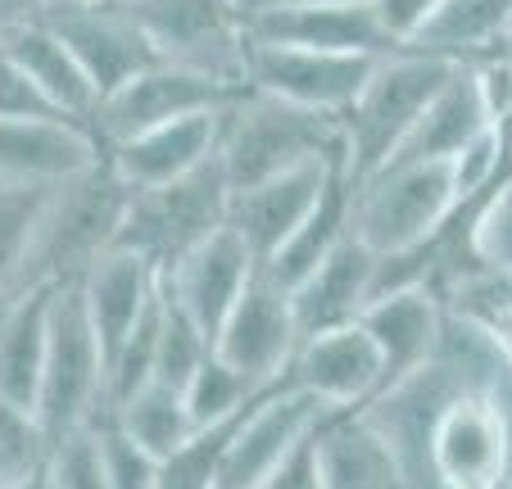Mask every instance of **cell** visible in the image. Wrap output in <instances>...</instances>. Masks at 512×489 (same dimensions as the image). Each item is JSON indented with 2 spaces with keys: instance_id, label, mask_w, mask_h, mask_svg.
Returning <instances> with one entry per match:
<instances>
[{
  "instance_id": "6da1fadb",
  "label": "cell",
  "mask_w": 512,
  "mask_h": 489,
  "mask_svg": "<svg viewBox=\"0 0 512 489\" xmlns=\"http://www.w3.org/2000/svg\"><path fill=\"white\" fill-rule=\"evenodd\" d=\"M127 204H132V186L114 173L109 159L50 186L14 290L59 286V281L82 277L100 254L118 245Z\"/></svg>"
},
{
  "instance_id": "7a4b0ae2",
  "label": "cell",
  "mask_w": 512,
  "mask_h": 489,
  "mask_svg": "<svg viewBox=\"0 0 512 489\" xmlns=\"http://www.w3.org/2000/svg\"><path fill=\"white\" fill-rule=\"evenodd\" d=\"M345 154V127L336 114H318L309 105L268 96L245 82L241 96L223 105L218 123V159L232 186H250L300 168L313 159Z\"/></svg>"
},
{
  "instance_id": "3957f363",
  "label": "cell",
  "mask_w": 512,
  "mask_h": 489,
  "mask_svg": "<svg viewBox=\"0 0 512 489\" xmlns=\"http://www.w3.org/2000/svg\"><path fill=\"white\" fill-rule=\"evenodd\" d=\"M454 68L458 59L422 55V50H408V46L377 59L363 91L340 114V127H345V168L354 182L395 159L404 136L413 132V123L435 100V91L454 77Z\"/></svg>"
},
{
  "instance_id": "277c9868",
  "label": "cell",
  "mask_w": 512,
  "mask_h": 489,
  "mask_svg": "<svg viewBox=\"0 0 512 489\" xmlns=\"http://www.w3.org/2000/svg\"><path fill=\"white\" fill-rule=\"evenodd\" d=\"M458 209L454 159H390L354 182L349 227L372 254H390L440 236Z\"/></svg>"
},
{
  "instance_id": "5b68a950",
  "label": "cell",
  "mask_w": 512,
  "mask_h": 489,
  "mask_svg": "<svg viewBox=\"0 0 512 489\" xmlns=\"http://www.w3.org/2000/svg\"><path fill=\"white\" fill-rule=\"evenodd\" d=\"M105 408V349H100L96 322H91L82 281H59L50 304V349L41 372L37 417L46 440L91 422Z\"/></svg>"
},
{
  "instance_id": "8992f818",
  "label": "cell",
  "mask_w": 512,
  "mask_h": 489,
  "mask_svg": "<svg viewBox=\"0 0 512 489\" xmlns=\"http://www.w3.org/2000/svg\"><path fill=\"white\" fill-rule=\"evenodd\" d=\"M227 204H232V182L223 173V159H209L177 182L132 191L118 245L145 254L159 272H168L186 250L223 227Z\"/></svg>"
},
{
  "instance_id": "52a82bcc",
  "label": "cell",
  "mask_w": 512,
  "mask_h": 489,
  "mask_svg": "<svg viewBox=\"0 0 512 489\" xmlns=\"http://www.w3.org/2000/svg\"><path fill=\"white\" fill-rule=\"evenodd\" d=\"M127 10L141 19L164 59L245 87L250 28L241 0H132Z\"/></svg>"
},
{
  "instance_id": "ba28073f",
  "label": "cell",
  "mask_w": 512,
  "mask_h": 489,
  "mask_svg": "<svg viewBox=\"0 0 512 489\" xmlns=\"http://www.w3.org/2000/svg\"><path fill=\"white\" fill-rule=\"evenodd\" d=\"M431 471L445 489H494L512 471V417L494 385L458 390L435 417Z\"/></svg>"
},
{
  "instance_id": "9c48e42d",
  "label": "cell",
  "mask_w": 512,
  "mask_h": 489,
  "mask_svg": "<svg viewBox=\"0 0 512 489\" xmlns=\"http://www.w3.org/2000/svg\"><path fill=\"white\" fill-rule=\"evenodd\" d=\"M241 96V87L232 82H218V77L200 73V68L173 64V59H159V64L141 68L136 77H127L123 87H114L96 109V136L105 145H118L136 132H150L159 123H173L182 114H200V109H223Z\"/></svg>"
},
{
  "instance_id": "30bf717a",
  "label": "cell",
  "mask_w": 512,
  "mask_h": 489,
  "mask_svg": "<svg viewBox=\"0 0 512 489\" xmlns=\"http://www.w3.org/2000/svg\"><path fill=\"white\" fill-rule=\"evenodd\" d=\"M381 55H345V50H309L286 46V41H259L250 37L245 50V82L268 96L309 105L318 114H345L349 100L363 91L368 73Z\"/></svg>"
},
{
  "instance_id": "8fae6325",
  "label": "cell",
  "mask_w": 512,
  "mask_h": 489,
  "mask_svg": "<svg viewBox=\"0 0 512 489\" xmlns=\"http://www.w3.org/2000/svg\"><path fill=\"white\" fill-rule=\"evenodd\" d=\"M213 349L254 381L286 376L290 358L300 349V322H295L290 286H281L268 268L254 272V281L241 290V299L227 308V317L213 331Z\"/></svg>"
},
{
  "instance_id": "7c38bea8",
  "label": "cell",
  "mask_w": 512,
  "mask_h": 489,
  "mask_svg": "<svg viewBox=\"0 0 512 489\" xmlns=\"http://www.w3.org/2000/svg\"><path fill=\"white\" fill-rule=\"evenodd\" d=\"M286 381L318 394L327 408H363L386 385V354H381L377 336L354 317V322L300 336Z\"/></svg>"
},
{
  "instance_id": "4fadbf2b",
  "label": "cell",
  "mask_w": 512,
  "mask_h": 489,
  "mask_svg": "<svg viewBox=\"0 0 512 489\" xmlns=\"http://www.w3.org/2000/svg\"><path fill=\"white\" fill-rule=\"evenodd\" d=\"M327 403L318 394L290 385L286 376H277L272 385H263L259 399L245 408L241 431H236L232 449L223 458V471H218V485L213 489H263L286 449L309 431L322 417Z\"/></svg>"
},
{
  "instance_id": "5bb4252c",
  "label": "cell",
  "mask_w": 512,
  "mask_h": 489,
  "mask_svg": "<svg viewBox=\"0 0 512 489\" xmlns=\"http://www.w3.org/2000/svg\"><path fill=\"white\" fill-rule=\"evenodd\" d=\"M46 23L73 46V55L82 59V68L91 73L100 100L114 87H123L127 77H136L141 68L159 64V50L150 41V32L141 28L127 5H109V0H78V5H55L46 10Z\"/></svg>"
},
{
  "instance_id": "9a60e30c",
  "label": "cell",
  "mask_w": 512,
  "mask_h": 489,
  "mask_svg": "<svg viewBox=\"0 0 512 489\" xmlns=\"http://www.w3.org/2000/svg\"><path fill=\"white\" fill-rule=\"evenodd\" d=\"M105 159V141L91 123L64 114L0 118V182L5 186H59Z\"/></svg>"
},
{
  "instance_id": "2e32d148",
  "label": "cell",
  "mask_w": 512,
  "mask_h": 489,
  "mask_svg": "<svg viewBox=\"0 0 512 489\" xmlns=\"http://www.w3.org/2000/svg\"><path fill=\"white\" fill-rule=\"evenodd\" d=\"M245 28L259 41H286V46L309 50H345V55H390V50H399L372 0L259 5V10L245 14Z\"/></svg>"
},
{
  "instance_id": "e0dca14e",
  "label": "cell",
  "mask_w": 512,
  "mask_h": 489,
  "mask_svg": "<svg viewBox=\"0 0 512 489\" xmlns=\"http://www.w3.org/2000/svg\"><path fill=\"white\" fill-rule=\"evenodd\" d=\"M358 322L377 336L381 354H386V385H381V390H390V385H399L404 376L422 372L426 363L440 358L454 317H449V304H445V295H440V286L422 281V286H404V290L377 295L358 313Z\"/></svg>"
},
{
  "instance_id": "ac0fdd59",
  "label": "cell",
  "mask_w": 512,
  "mask_h": 489,
  "mask_svg": "<svg viewBox=\"0 0 512 489\" xmlns=\"http://www.w3.org/2000/svg\"><path fill=\"white\" fill-rule=\"evenodd\" d=\"M345 159V154H331V159H313L300 168H286L277 177H263L250 186H232V204H227V222L245 236L259 263H268L272 254L286 245L300 222L309 218V209L318 204L322 186H327L331 168Z\"/></svg>"
},
{
  "instance_id": "d6986e66",
  "label": "cell",
  "mask_w": 512,
  "mask_h": 489,
  "mask_svg": "<svg viewBox=\"0 0 512 489\" xmlns=\"http://www.w3.org/2000/svg\"><path fill=\"white\" fill-rule=\"evenodd\" d=\"M259 268L263 263H259V254L245 245V236L232 222H223L213 236H204L195 250H186L182 259L164 272V286L213 336L218 322L227 317V308L241 299V290L250 286Z\"/></svg>"
},
{
  "instance_id": "ffe728a7",
  "label": "cell",
  "mask_w": 512,
  "mask_h": 489,
  "mask_svg": "<svg viewBox=\"0 0 512 489\" xmlns=\"http://www.w3.org/2000/svg\"><path fill=\"white\" fill-rule=\"evenodd\" d=\"M218 123H223V109L182 114L173 123H159L150 132H136L118 145H105V159L114 163V173L132 191L177 182V177L204 168L209 159H218Z\"/></svg>"
},
{
  "instance_id": "44dd1931",
  "label": "cell",
  "mask_w": 512,
  "mask_h": 489,
  "mask_svg": "<svg viewBox=\"0 0 512 489\" xmlns=\"http://www.w3.org/2000/svg\"><path fill=\"white\" fill-rule=\"evenodd\" d=\"M318 485L322 489H395L408 485L395 449L363 408H327L318 417Z\"/></svg>"
},
{
  "instance_id": "7402d4cb",
  "label": "cell",
  "mask_w": 512,
  "mask_h": 489,
  "mask_svg": "<svg viewBox=\"0 0 512 489\" xmlns=\"http://www.w3.org/2000/svg\"><path fill=\"white\" fill-rule=\"evenodd\" d=\"M372 263H377V254L349 231L327 259H318L295 286H290V304H295L300 336L327 331V326H340V322H354V317L368 308Z\"/></svg>"
},
{
  "instance_id": "603a6c76",
  "label": "cell",
  "mask_w": 512,
  "mask_h": 489,
  "mask_svg": "<svg viewBox=\"0 0 512 489\" xmlns=\"http://www.w3.org/2000/svg\"><path fill=\"white\" fill-rule=\"evenodd\" d=\"M159 277H164V272L145 259V254L127 250V245L105 250L78 277L82 295H87V308H91V322H96L100 349H105V372H109L114 349L123 345V336L136 326V317L150 308V299H155V290H159Z\"/></svg>"
},
{
  "instance_id": "cb8c5ba5",
  "label": "cell",
  "mask_w": 512,
  "mask_h": 489,
  "mask_svg": "<svg viewBox=\"0 0 512 489\" xmlns=\"http://www.w3.org/2000/svg\"><path fill=\"white\" fill-rule=\"evenodd\" d=\"M494 127V109L490 96L481 87V73H476L467 59H458L454 77L435 91V100L422 109V118L413 123V132L404 136V145L395 150V159H458L467 145L481 132Z\"/></svg>"
},
{
  "instance_id": "d4e9b609",
  "label": "cell",
  "mask_w": 512,
  "mask_h": 489,
  "mask_svg": "<svg viewBox=\"0 0 512 489\" xmlns=\"http://www.w3.org/2000/svg\"><path fill=\"white\" fill-rule=\"evenodd\" d=\"M10 55L23 64V73L37 82V91L59 109L64 118H78V123H96V109H100V91L91 82V73L82 68V59L73 55L64 37L46 23V14L23 28H14L5 37Z\"/></svg>"
},
{
  "instance_id": "484cf974",
  "label": "cell",
  "mask_w": 512,
  "mask_h": 489,
  "mask_svg": "<svg viewBox=\"0 0 512 489\" xmlns=\"http://www.w3.org/2000/svg\"><path fill=\"white\" fill-rule=\"evenodd\" d=\"M50 304H55V286H28L14 290L10 308L0 313V394L32 413H37L50 349Z\"/></svg>"
},
{
  "instance_id": "4316f807",
  "label": "cell",
  "mask_w": 512,
  "mask_h": 489,
  "mask_svg": "<svg viewBox=\"0 0 512 489\" xmlns=\"http://www.w3.org/2000/svg\"><path fill=\"white\" fill-rule=\"evenodd\" d=\"M512 41V0H440L408 37V50L440 59H476Z\"/></svg>"
},
{
  "instance_id": "83f0119b",
  "label": "cell",
  "mask_w": 512,
  "mask_h": 489,
  "mask_svg": "<svg viewBox=\"0 0 512 489\" xmlns=\"http://www.w3.org/2000/svg\"><path fill=\"white\" fill-rule=\"evenodd\" d=\"M349 213H354V177H349L345 159H340L336 168H331L327 186H322L318 204H313L309 218L300 222V231H295V236H290L286 245H281V250L263 263V268H268L281 286H295V281H300L313 263L327 259L340 240L354 231V227H349Z\"/></svg>"
},
{
  "instance_id": "f1b7e54d",
  "label": "cell",
  "mask_w": 512,
  "mask_h": 489,
  "mask_svg": "<svg viewBox=\"0 0 512 489\" xmlns=\"http://www.w3.org/2000/svg\"><path fill=\"white\" fill-rule=\"evenodd\" d=\"M114 413L159 462L182 449L186 435L195 431V417H191V403H186L182 385H168V381H145L136 394L114 403Z\"/></svg>"
},
{
  "instance_id": "f546056e",
  "label": "cell",
  "mask_w": 512,
  "mask_h": 489,
  "mask_svg": "<svg viewBox=\"0 0 512 489\" xmlns=\"http://www.w3.org/2000/svg\"><path fill=\"white\" fill-rule=\"evenodd\" d=\"M46 453H50V440L41 417L0 394V489L41 485Z\"/></svg>"
},
{
  "instance_id": "4dcf8cb0",
  "label": "cell",
  "mask_w": 512,
  "mask_h": 489,
  "mask_svg": "<svg viewBox=\"0 0 512 489\" xmlns=\"http://www.w3.org/2000/svg\"><path fill=\"white\" fill-rule=\"evenodd\" d=\"M263 385L268 381H254V376H245L241 367L227 363L218 349H209L204 363L191 372V381L182 385V394H186V403H191L195 426H204V422H223V417L241 413Z\"/></svg>"
},
{
  "instance_id": "1f68e13d",
  "label": "cell",
  "mask_w": 512,
  "mask_h": 489,
  "mask_svg": "<svg viewBox=\"0 0 512 489\" xmlns=\"http://www.w3.org/2000/svg\"><path fill=\"white\" fill-rule=\"evenodd\" d=\"M91 426H96V435H100L109 489H159V467H164V462L118 422L114 408H100V413L91 417Z\"/></svg>"
},
{
  "instance_id": "d6a6232c",
  "label": "cell",
  "mask_w": 512,
  "mask_h": 489,
  "mask_svg": "<svg viewBox=\"0 0 512 489\" xmlns=\"http://www.w3.org/2000/svg\"><path fill=\"white\" fill-rule=\"evenodd\" d=\"M449 227L485 268L512 272V177L494 186V195L472 218H449Z\"/></svg>"
},
{
  "instance_id": "836d02e7",
  "label": "cell",
  "mask_w": 512,
  "mask_h": 489,
  "mask_svg": "<svg viewBox=\"0 0 512 489\" xmlns=\"http://www.w3.org/2000/svg\"><path fill=\"white\" fill-rule=\"evenodd\" d=\"M41 485H50V489H109L105 453H100L96 426L82 422V426H73V431H64V435L50 440Z\"/></svg>"
},
{
  "instance_id": "e575fe53",
  "label": "cell",
  "mask_w": 512,
  "mask_h": 489,
  "mask_svg": "<svg viewBox=\"0 0 512 489\" xmlns=\"http://www.w3.org/2000/svg\"><path fill=\"white\" fill-rule=\"evenodd\" d=\"M50 186H5L0 182V290H14L19 268L28 259L32 231H37L41 204H46Z\"/></svg>"
},
{
  "instance_id": "d590c367",
  "label": "cell",
  "mask_w": 512,
  "mask_h": 489,
  "mask_svg": "<svg viewBox=\"0 0 512 489\" xmlns=\"http://www.w3.org/2000/svg\"><path fill=\"white\" fill-rule=\"evenodd\" d=\"M213 349V336L168 295L164 286V336H159V367H155V381L168 385H186L191 372L204 363V354Z\"/></svg>"
},
{
  "instance_id": "8d00e7d4",
  "label": "cell",
  "mask_w": 512,
  "mask_h": 489,
  "mask_svg": "<svg viewBox=\"0 0 512 489\" xmlns=\"http://www.w3.org/2000/svg\"><path fill=\"white\" fill-rule=\"evenodd\" d=\"M28 114H59L46 96L37 91L23 64L10 55L5 37H0V118H28Z\"/></svg>"
},
{
  "instance_id": "74e56055",
  "label": "cell",
  "mask_w": 512,
  "mask_h": 489,
  "mask_svg": "<svg viewBox=\"0 0 512 489\" xmlns=\"http://www.w3.org/2000/svg\"><path fill=\"white\" fill-rule=\"evenodd\" d=\"M327 413V408H322ZM263 489H322L318 485V422L286 449V458L272 467L268 485Z\"/></svg>"
},
{
  "instance_id": "f35d334b",
  "label": "cell",
  "mask_w": 512,
  "mask_h": 489,
  "mask_svg": "<svg viewBox=\"0 0 512 489\" xmlns=\"http://www.w3.org/2000/svg\"><path fill=\"white\" fill-rule=\"evenodd\" d=\"M372 5H377L386 32L395 37V46H408V37H413V32L431 19L440 0H372Z\"/></svg>"
},
{
  "instance_id": "ab89813d",
  "label": "cell",
  "mask_w": 512,
  "mask_h": 489,
  "mask_svg": "<svg viewBox=\"0 0 512 489\" xmlns=\"http://www.w3.org/2000/svg\"><path fill=\"white\" fill-rule=\"evenodd\" d=\"M41 14H46V5H41V0H0V37H10L14 28L41 19Z\"/></svg>"
},
{
  "instance_id": "60d3db41",
  "label": "cell",
  "mask_w": 512,
  "mask_h": 489,
  "mask_svg": "<svg viewBox=\"0 0 512 489\" xmlns=\"http://www.w3.org/2000/svg\"><path fill=\"white\" fill-rule=\"evenodd\" d=\"M259 5H331V0H254V10Z\"/></svg>"
},
{
  "instance_id": "b9f144b4",
  "label": "cell",
  "mask_w": 512,
  "mask_h": 489,
  "mask_svg": "<svg viewBox=\"0 0 512 489\" xmlns=\"http://www.w3.org/2000/svg\"><path fill=\"white\" fill-rule=\"evenodd\" d=\"M41 5H46V10H55V5H78V0H41Z\"/></svg>"
},
{
  "instance_id": "7bdbcfd3",
  "label": "cell",
  "mask_w": 512,
  "mask_h": 489,
  "mask_svg": "<svg viewBox=\"0 0 512 489\" xmlns=\"http://www.w3.org/2000/svg\"><path fill=\"white\" fill-rule=\"evenodd\" d=\"M10 295H14V290H0V313H5V308H10Z\"/></svg>"
},
{
  "instance_id": "ee69618b",
  "label": "cell",
  "mask_w": 512,
  "mask_h": 489,
  "mask_svg": "<svg viewBox=\"0 0 512 489\" xmlns=\"http://www.w3.org/2000/svg\"><path fill=\"white\" fill-rule=\"evenodd\" d=\"M241 5H245V14H250V10H254V0H241Z\"/></svg>"
},
{
  "instance_id": "f6af8a7d",
  "label": "cell",
  "mask_w": 512,
  "mask_h": 489,
  "mask_svg": "<svg viewBox=\"0 0 512 489\" xmlns=\"http://www.w3.org/2000/svg\"><path fill=\"white\" fill-rule=\"evenodd\" d=\"M109 5H132V0H109Z\"/></svg>"
},
{
  "instance_id": "bcb514c9",
  "label": "cell",
  "mask_w": 512,
  "mask_h": 489,
  "mask_svg": "<svg viewBox=\"0 0 512 489\" xmlns=\"http://www.w3.org/2000/svg\"><path fill=\"white\" fill-rule=\"evenodd\" d=\"M508 480H512V471H508Z\"/></svg>"
}]
</instances>
